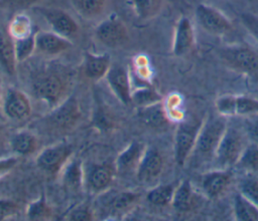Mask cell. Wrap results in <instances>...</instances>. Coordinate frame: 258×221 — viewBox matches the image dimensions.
I'll return each instance as SVG.
<instances>
[{"mask_svg": "<svg viewBox=\"0 0 258 221\" xmlns=\"http://www.w3.org/2000/svg\"><path fill=\"white\" fill-rule=\"evenodd\" d=\"M226 128V117L220 114L209 116L202 123L194 150L188 159L194 167H202L214 161L218 145Z\"/></svg>", "mask_w": 258, "mask_h": 221, "instance_id": "obj_1", "label": "cell"}, {"mask_svg": "<svg viewBox=\"0 0 258 221\" xmlns=\"http://www.w3.org/2000/svg\"><path fill=\"white\" fill-rule=\"evenodd\" d=\"M224 64L232 70L258 78V52L245 44H230L218 49Z\"/></svg>", "mask_w": 258, "mask_h": 221, "instance_id": "obj_2", "label": "cell"}, {"mask_svg": "<svg viewBox=\"0 0 258 221\" xmlns=\"http://www.w3.org/2000/svg\"><path fill=\"white\" fill-rule=\"evenodd\" d=\"M246 145V135L238 128L227 126L213 161L216 168L229 169L235 167Z\"/></svg>", "mask_w": 258, "mask_h": 221, "instance_id": "obj_3", "label": "cell"}, {"mask_svg": "<svg viewBox=\"0 0 258 221\" xmlns=\"http://www.w3.org/2000/svg\"><path fill=\"white\" fill-rule=\"evenodd\" d=\"M201 121L189 119L179 123L174 134V160L178 166H184L191 155L202 126Z\"/></svg>", "mask_w": 258, "mask_h": 221, "instance_id": "obj_4", "label": "cell"}, {"mask_svg": "<svg viewBox=\"0 0 258 221\" xmlns=\"http://www.w3.org/2000/svg\"><path fill=\"white\" fill-rule=\"evenodd\" d=\"M32 86L35 94L52 108L63 101L67 84L58 73H42L35 78Z\"/></svg>", "mask_w": 258, "mask_h": 221, "instance_id": "obj_5", "label": "cell"}, {"mask_svg": "<svg viewBox=\"0 0 258 221\" xmlns=\"http://www.w3.org/2000/svg\"><path fill=\"white\" fill-rule=\"evenodd\" d=\"M196 19L199 25L208 33L213 35H224L229 33L232 28L231 20L219 9L201 3L196 8Z\"/></svg>", "mask_w": 258, "mask_h": 221, "instance_id": "obj_6", "label": "cell"}, {"mask_svg": "<svg viewBox=\"0 0 258 221\" xmlns=\"http://www.w3.org/2000/svg\"><path fill=\"white\" fill-rule=\"evenodd\" d=\"M81 117L78 101L74 97L67 98L45 118V125L57 132H66L75 127Z\"/></svg>", "mask_w": 258, "mask_h": 221, "instance_id": "obj_7", "label": "cell"}, {"mask_svg": "<svg viewBox=\"0 0 258 221\" xmlns=\"http://www.w3.org/2000/svg\"><path fill=\"white\" fill-rule=\"evenodd\" d=\"M216 108L224 117L258 114V99L248 95L225 94L217 98Z\"/></svg>", "mask_w": 258, "mask_h": 221, "instance_id": "obj_8", "label": "cell"}, {"mask_svg": "<svg viewBox=\"0 0 258 221\" xmlns=\"http://www.w3.org/2000/svg\"><path fill=\"white\" fill-rule=\"evenodd\" d=\"M97 40L109 47L123 44L128 37V30L124 22L116 15L103 20L95 29Z\"/></svg>", "mask_w": 258, "mask_h": 221, "instance_id": "obj_9", "label": "cell"}, {"mask_svg": "<svg viewBox=\"0 0 258 221\" xmlns=\"http://www.w3.org/2000/svg\"><path fill=\"white\" fill-rule=\"evenodd\" d=\"M36 9L51 27L53 32L69 39L79 32L78 22L68 12L58 8L38 7Z\"/></svg>", "mask_w": 258, "mask_h": 221, "instance_id": "obj_10", "label": "cell"}, {"mask_svg": "<svg viewBox=\"0 0 258 221\" xmlns=\"http://www.w3.org/2000/svg\"><path fill=\"white\" fill-rule=\"evenodd\" d=\"M3 111L11 120H25L31 114L30 100L21 90L8 88L3 96Z\"/></svg>", "mask_w": 258, "mask_h": 221, "instance_id": "obj_11", "label": "cell"}, {"mask_svg": "<svg viewBox=\"0 0 258 221\" xmlns=\"http://www.w3.org/2000/svg\"><path fill=\"white\" fill-rule=\"evenodd\" d=\"M163 160L159 152L154 148L144 150L136 169V176L143 184L153 183L161 174Z\"/></svg>", "mask_w": 258, "mask_h": 221, "instance_id": "obj_12", "label": "cell"}, {"mask_svg": "<svg viewBox=\"0 0 258 221\" xmlns=\"http://www.w3.org/2000/svg\"><path fill=\"white\" fill-rule=\"evenodd\" d=\"M72 152V147L67 144L48 147L37 156L36 164L43 171L55 173L60 170L64 163H68Z\"/></svg>", "mask_w": 258, "mask_h": 221, "instance_id": "obj_13", "label": "cell"}, {"mask_svg": "<svg viewBox=\"0 0 258 221\" xmlns=\"http://www.w3.org/2000/svg\"><path fill=\"white\" fill-rule=\"evenodd\" d=\"M105 77L110 88L119 98V100H121L124 104H129L132 102L129 74L123 65L111 64Z\"/></svg>", "mask_w": 258, "mask_h": 221, "instance_id": "obj_14", "label": "cell"}, {"mask_svg": "<svg viewBox=\"0 0 258 221\" xmlns=\"http://www.w3.org/2000/svg\"><path fill=\"white\" fill-rule=\"evenodd\" d=\"M231 182V174L228 169H215L209 171L201 177V188L204 194L214 199L223 194Z\"/></svg>", "mask_w": 258, "mask_h": 221, "instance_id": "obj_15", "label": "cell"}, {"mask_svg": "<svg viewBox=\"0 0 258 221\" xmlns=\"http://www.w3.org/2000/svg\"><path fill=\"white\" fill-rule=\"evenodd\" d=\"M35 46L38 51L47 55H56L71 48V39L53 31L35 32Z\"/></svg>", "mask_w": 258, "mask_h": 221, "instance_id": "obj_16", "label": "cell"}, {"mask_svg": "<svg viewBox=\"0 0 258 221\" xmlns=\"http://www.w3.org/2000/svg\"><path fill=\"white\" fill-rule=\"evenodd\" d=\"M195 42V30L190 20L182 16L176 23L173 42L172 52L175 56H182L189 52Z\"/></svg>", "mask_w": 258, "mask_h": 221, "instance_id": "obj_17", "label": "cell"}, {"mask_svg": "<svg viewBox=\"0 0 258 221\" xmlns=\"http://www.w3.org/2000/svg\"><path fill=\"white\" fill-rule=\"evenodd\" d=\"M16 63L14 39L8 30L0 27V67L9 75H13L16 71Z\"/></svg>", "mask_w": 258, "mask_h": 221, "instance_id": "obj_18", "label": "cell"}, {"mask_svg": "<svg viewBox=\"0 0 258 221\" xmlns=\"http://www.w3.org/2000/svg\"><path fill=\"white\" fill-rule=\"evenodd\" d=\"M111 66L110 55L105 54H94L86 52L84 61V72L87 77L98 80L106 76Z\"/></svg>", "mask_w": 258, "mask_h": 221, "instance_id": "obj_19", "label": "cell"}, {"mask_svg": "<svg viewBox=\"0 0 258 221\" xmlns=\"http://www.w3.org/2000/svg\"><path fill=\"white\" fill-rule=\"evenodd\" d=\"M143 148L137 142L131 143L116 160V170L120 174H128L133 170L136 171L140 159L143 155Z\"/></svg>", "mask_w": 258, "mask_h": 221, "instance_id": "obj_20", "label": "cell"}, {"mask_svg": "<svg viewBox=\"0 0 258 221\" xmlns=\"http://www.w3.org/2000/svg\"><path fill=\"white\" fill-rule=\"evenodd\" d=\"M139 117L142 122L152 129H163L168 125V120L160 101L141 106Z\"/></svg>", "mask_w": 258, "mask_h": 221, "instance_id": "obj_21", "label": "cell"}, {"mask_svg": "<svg viewBox=\"0 0 258 221\" xmlns=\"http://www.w3.org/2000/svg\"><path fill=\"white\" fill-rule=\"evenodd\" d=\"M74 10L84 19L93 20L104 14L108 0H71Z\"/></svg>", "mask_w": 258, "mask_h": 221, "instance_id": "obj_22", "label": "cell"}, {"mask_svg": "<svg viewBox=\"0 0 258 221\" xmlns=\"http://www.w3.org/2000/svg\"><path fill=\"white\" fill-rule=\"evenodd\" d=\"M194 203V190L189 180H183L173 192L171 204L176 211L185 212L191 209Z\"/></svg>", "mask_w": 258, "mask_h": 221, "instance_id": "obj_23", "label": "cell"}, {"mask_svg": "<svg viewBox=\"0 0 258 221\" xmlns=\"http://www.w3.org/2000/svg\"><path fill=\"white\" fill-rule=\"evenodd\" d=\"M64 187L71 192H78L83 185V169L80 160L75 159L68 162L62 173Z\"/></svg>", "mask_w": 258, "mask_h": 221, "instance_id": "obj_24", "label": "cell"}, {"mask_svg": "<svg viewBox=\"0 0 258 221\" xmlns=\"http://www.w3.org/2000/svg\"><path fill=\"white\" fill-rule=\"evenodd\" d=\"M244 174L258 175V143L247 144L235 165Z\"/></svg>", "mask_w": 258, "mask_h": 221, "instance_id": "obj_25", "label": "cell"}, {"mask_svg": "<svg viewBox=\"0 0 258 221\" xmlns=\"http://www.w3.org/2000/svg\"><path fill=\"white\" fill-rule=\"evenodd\" d=\"M234 214L236 220L239 221H257L258 207L241 193H238L234 198Z\"/></svg>", "mask_w": 258, "mask_h": 221, "instance_id": "obj_26", "label": "cell"}, {"mask_svg": "<svg viewBox=\"0 0 258 221\" xmlns=\"http://www.w3.org/2000/svg\"><path fill=\"white\" fill-rule=\"evenodd\" d=\"M129 3L140 20H149L159 13L163 0H129Z\"/></svg>", "mask_w": 258, "mask_h": 221, "instance_id": "obj_27", "label": "cell"}, {"mask_svg": "<svg viewBox=\"0 0 258 221\" xmlns=\"http://www.w3.org/2000/svg\"><path fill=\"white\" fill-rule=\"evenodd\" d=\"M11 149L18 155H28L35 150L36 139L28 132L15 134L10 141Z\"/></svg>", "mask_w": 258, "mask_h": 221, "instance_id": "obj_28", "label": "cell"}, {"mask_svg": "<svg viewBox=\"0 0 258 221\" xmlns=\"http://www.w3.org/2000/svg\"><path fill=\"white\" fill-rule=\"evenodd\" d=\"M113 178V171L108 166H97L89 175V183L95 191H103L106 189Z\"/></svg>", "mask_w": 258, "mask_h": 221, "instance_id": "obj_29", "label": "cell"}, {"mask_svg": "<svg viewBox=\"0 0 258 221\" xmlns=\"http://www.w3.org/2000/svg\"><path fill=\"white\" fill-rule=\"evenodd\" d=\"M8 31L13 39L24 38L34 33V31L32 30L31 21L29 17L25 14L15 15L9 24Z\"/></svg>", "mask_w": 258, "mask_h": 221, "instance_id": "obj_30", "label": "cell"}, {"mask_svg": "<svg viewBox=\"0 0 258 221\" xmlns=\"http://www.w3.org/2000/svg\"><path fill=\"white\" fill-rule=\"evenodd\" d=\"M238 190L244 197L258 207V177L254 174H244L239 180Z\"/></svg>", "mask_w": 258, "mask_h": 221, "instance_id": "obj_31", "label": "cell"}, {"mask_svg": "<svg viewBox=\"0 0 258 221\" xmlns=\"http://www.w3.org/2000/svg\"><path fill=\"white\" fill-rule=\"evenodd\" d=\"M174 188L172 185H160L147 193V201L154 206H165L171 203Z\"/></svg>", "mask_w": 258, "mask_h": 221, "instance_id": "obj_32", "label": "cell"}, {"mask_svg": "<svg viewBox=\"0 0 258 221\" xmlns=\"http://www.w3.org/2000/svg\"><path fill=\"white\" fill-rule=\"evenodd\" d=\"M14 46H15V56H16L17 62H22L26 60L36 49L35 32L27 37L14 39Z\"/></svg>", "mask_w": 258, "mask_h": 221, "instance_id": "obj_33", "label": "cell"}, {"mask_svg": "<svg viewBox=\"0 0 258 221\" xmlns=\"http://www.w3.org/2000/svg\"><path fill=\"white\" fill-rule=\"evenodd\" d=\"M132 101L141 107L160 101V96L152 89L141 88L132 93Z\"/></svg>", "mask_w": 258, "mask_h": 221, "instance_id": "obj_34", "label": "cell"}, {"mask_svg": "<svg viewBox=\"0 0 258 221\" xmlns=\"http://www.w3.org/2000/svg\"><path fill=\"white\" fill-rule=\"evenodd\" d=\"M137 199V195L130 192H123L115 195L111 201L113 211H122L131 206Z\"/></svg>", "mask_w": 258, "mask_h": 221, "instance_id": "obj_35", "label": "cell"}, {"mask_svg": "<svg viewBox=\"0 0 258 221\" xmlns=\"http://www.w3.org/2000/svg\"><path fill=\"white\" fill-rule=\"evenodd\" d=\"M240 21L245 29L258 42V15L251 12H244L240 15Z\"/></svg>", "mask_w": 258, "mask_h": 221, "instance_id": "obj_36", "label": "cell"}, {"mask_svg": "<svg viewBox=\"0 0 258 221\" xmlns=\"http://www.w3.org/2000/svg\"><path fill=\"white\" fill-rule=\"evenodd\" d=\"M48 213V208L45 204L44 198L40 197L37 201L33 202L27 211V216L30 220H40L41 218L46 217Z\"/></svg>", "mask_w": 258, "mask_h": 221, "instance_id": "obj_37", "label": "cell"}, {"mask_svg": "<svg viewBox=\"0 0 258 221\" xmlns=\"http://www.w3.org/2000/svg\"><path fill=\"white\" fill-rule=\"evenodd\" d=\"M68 218L74 221H88L92 220V212L88 206H79L69 214Z\"/></svg>", "mask_w": 258, "mask_h": 221, "instance_id": "obj_38", "label": "cell"}, {"mask_svg": "<svg viewBox=\"0 0 258 221\" xmlns=\"http://www.w3.org/2000/svg\"><path fill=\"white\" fill-rule=\"evenodd\" d=\"M17 164L15 157H8L0 159V178L8 174Z\"/></svg>", "mask_w": 258, "mask_h": 221, "instance_id": "obj_39", "label": "cell"}, {"mask_svg": "<svg viewBox=\"0 0 258 221\" xmlns=\"http://www.w3.org/2000/svg\"><path fill=\"white\" fill-rule=\"evenodd\" d=\"M246 132L248 134V137L251 139V142L258 143V123L249 125Z\"/></svg>", "mask_w": 258, "mask_h": 221, "instance_id": "obj_40", "label": "cell"}, {"mask_svg": "<svg viewBox=\"0 0 258 221\" xmlns=\"http://www.w3.org/2000/svg\"><path fill=\"white\" fill-rule=\"evenodd\" d=\"M9 1L16 5H29L36 2L37 0H9Z\"/></svg>", "mask_w": 258, "mask_h": 221, "instance_id": "obj_41", "label": "cell"}, {"mask_svg": "<svg viewBox=\"0 0 258 221\" xmlns=\"http://www.w3.org/2000/svg\"><path fill=\"white\" fill-rule=\"evenodd\" d=\"M2 99V92H1V87H0V101Z\"/></svg>", "mask_w": 258, "mask_h": 221, "instance_id": "obj_42", "label": "cell"}]
</instances>
